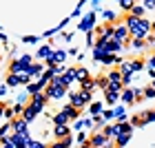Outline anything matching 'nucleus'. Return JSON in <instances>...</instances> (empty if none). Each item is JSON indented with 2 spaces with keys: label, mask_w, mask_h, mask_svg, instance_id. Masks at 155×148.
<instances>
[{
  "label": "nucleus",
  "mask_w": 155,
  "mask_h": 148,
  "mask_svg": "<svg viewBox=\"0 0 155 148\" xmlns=\"http://www.w3.org/2000/svg\"><path fill=\"white\" fill-rule=\"evenodd\" d=\"M144 5H146V9H155V0H144Z\"/></svg>",
  "instance_id": "nucleus-16"
},
{
  "label": "nucleus",
  "mask_w": 155,
  "mask_h": 148,
  "mask_svg": "<svg viewBox=\"0 0 155 148\" xmlns=\"http://www.w3.org/2000/svg\"><path fill=\"white\" fill-rule=\"evenodd\" d=\"M104 144H107V135H95L93 139H91V146H93V148L104 146Z\"/></svg>",
  "instance_id": "nucleus-6"
},
{
  "label": "nucleus",
  "mask_w": 155,
  "mask_h": 148,
  "mask_svg": "<svg viewBox=\"0 0 155 148\" xmlns=\"http://www.w3.org/2000/svg\"><path fill=\"white\" fill-rule=\"evenodd\" d=\"M25 122H27V119H16V122H13V128H16V130H22V128H25Z\"/></svg>",
  "instance_id": "nucleus-11"
},
{
  "label": "nucleus",
  "mask_w": 155,
  "mask_h": 148,
  "mask_svg": "<svg viewBox=\"0 0 155 148\" xmlns=\"http://www.w3.org/2000/svg\"><path fill=\"white\" fill-rule=\"evenodd\" d=\"M153 31H155V22H153Z\"/></svg>",
  "instance_id": "nucleus-18"
},
{
  "label": "nucleus",
  "mask_w": 155,
  "mask_h": 148,
  "mask_svg": "<svg viewBox=\"0 0 155 148\" xmlns=\"http://www.w3.org/2000/svg\"><path fill=\"white\" fill-rule=\"evenodd\" d=\"M113 36H115L117 42H129V36H131L129 27H126V24H117L115 29H113Z\"/></svg>",
  "instance_id": "nucleus-3"
},
{
  "label": "nucleus",
  "mask_w": 155,
  "mask_h": 148,
  "mask_svg": "<svg viewBox=\"0 0 155 148\" xmlns=\"http://www.w3.org/2000/svg\"><path fill=\"white\" fill-rule=\"evenodd\" d=\"M62 93H64V84H62L60 80H53L51 86H47V97H60Z\"/></svg>",
  "instance_id": "nucleus-2"
},
{
  "label": "nucleus",
  "mask_w": 155,
  "mask_h": 148,
  "mask_svg": "<svg viewBox=\"0 0 155 148\" xmlns=\"http://www.w3.org/2000/svg\"><path fill=\"white\" fill-rule=\"evenodd\" d=\"M131 7H133V0H122V9L131 11Z\"/></svg>",
  "instance_id": "nucleus-14"
},
{
  "label": "nucleus",
  "mask_w": 155,
  "mask_h": 148,
  "mask_svg": "<svg viewBox=\"0 0 155 148\" xmlns=\"http://www.w3.org/2000/svg\"><path fill=\"white\" fill-rule=\"evenodd\" d=\"M109 82H111V84H120V82H122V75H120L117 71H113V73L109 75Z\"/></svg>",
  "instance_id": "nucleus-8"
},
{
  "label": "nucleus",
  "mask_w": 155,
  "mask_h": 148,
  "mask_svg": "<svg viewBox=\"0 0 155 148\" xmlns=\"http://www.w3.org/2000/svg\"><path fill=\"white\" fill-rule=\"evenodd\" d=\"M55 135H58V137H67L69 135V130H67V126H58V128H55Z\"/></svg>",
  "instance_id": "nucleus-10"
},
{
  "label": "nucleus",
  "mask_w": 155,
  "mask_h": 148,
  "mask_svg": "<svg viewBox=\"0 0 155 148\" xmlns=\"http://www.w3.org/2000/svg\"><path fill=\"white\" fill-rule=\"evenodd\" d=\"M62 113H64V115H67V119H69V117H75V115H78L75 106H64V111H62Z\"/></svg>",
  "instance_id": "nucleus-9"
},
{
  "label": "nucleus",
  "mask_w": 155,
  "mask_h": 148,
  "mask_svg": "<svg viewBox=\"0 0 155 148\" xmlns=\"http://www.w3.org/2000/svg\"><path fill=\"white\" fill-rule=\"evenodd\" d=\"M97 84H100V88H107V86H109V77H100Z\"/></svg>",
  "instance_id": "nucleus-12"
},
{
  "label": "nucleus",
  "mask_w": 155,
  "mask_h": 148,
  "mask_svg": "<svg viewBox=\"0 0 155 148\" xmlns=\"http://www.w3.org/2000/svg\"><path fill=\"white\" fill-rule=\"evenodd\" d=\"M45 100H47V95H42V93H36V95H33V102H31V106L36 108V111H40V108H42V104H45Z\"/></svg>",
  "instance_id": "nucleus-5"
},
{
  "label": "nucleus",
  "mask_w": 155,
  "mask_h": 148,
  "mask_svg": "<svg viewBox=\"0 0 155 148\" xmlns=\"http://www.w3.org/2000/svg\"><path fill=\"white\" fill-rule=\"evenodd\" d=\"M89 100H91L89 91H84V93H78V95H73V106H75V108H82V104H87Z\"/></svg>",
  "instance_id": "nucleus-4"
},
{
  "label": "nucleus",
  "mask_w": 155,
  "mask_h": 148,
  "mask_svg": "<svg viewBox=\"0 0 155 148\" xmlns=\"http://www.w3.org/2000/svg\"><path fill=\"white\" fill-rule=\"evenodd\" d=\"M69 146V139H62L60 144H55V146H51V148H67Z\"/></svg>",
  "instance_id": "nucleus-15"
},
{
  "label": "nucleus",
  "mask_w": 155,
  "mask_h": 148,
  "mask_svg": "<svg viewBox=\"0 0 155 148\" xmlns=\"http://www.w3.org/2000/svg\"><path fill=\"white\" fill-rule=\"evenodd\" d=\"M126 27H129V33L133 38H146V33H149V29H151V24L146 22V20H142V18H135V16H129V20H126Z\"/></svg>",
  "instance_id": "nucleus-1"
},
{
  "label": "nucleus",
  "mask_w": 155,
  "mask_h": 148,
  "mask_svg": "<svg viewBox=\"0 0 155 148\" xmlns=\"http://www.w3.org/2000/svg\"><path fill=\"white\" fill-rule=\"evenodd\" d=\"M75 77H78V80H87V71H84V69L75 71Z\"/></svg>",
  "instance_id": "nucleus-13"
},
{
  "label": "nucleus",
  "mask_w": 155,
  "mask_h": 148,
  "mask_svg": "<svg viewBox=\"0 0 155 148\" xmlns=\"http://www.w3.org/2000/svg\"><path fill=\"white\" fill-rule=\"evenodd\" d=\"M82 148H93V146H89V144H87V146H82Z\"/></svg>",
  "instance_id": "nucleus-17"
},
{
  "label": "nucleus",
  "mask_w": 155,
  "mask_h": 148,
  "mask_svg": "<svg viewBox=\"0 0 155 148\" xmlns=\"http://www.w3.org/2000/svg\"><path fill=\"white\" fill-rule=\"evenodd\" d=\"M36 113H38V111L33 108V106H29V108H25V111H22V119H27V122H29V119H31L33 115H36Z\"/></svg>",
  "instance_id": "nucleus-7"
}]
</instances>
